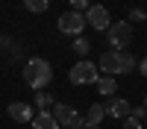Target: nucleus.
Returning a JSON list of instances; mask_svg holds the SVG:
<instances>
[{
    "label": "nucleus",
    "instance_id": "obj_1",
    "mask_svg": "<svg viewBox=\"0 0 147 129\" xmlns=\"http://www.w3.org/2000/svg\"><path fill=\"white\" fill-rule=\"evenodd\" d=\"M24 79H27V85L35 88V91H44L47 85L53 82V68L47 59H30L27 65H24Z\"/></svg>",
    "mask_w": 147,
    "mask_h": 129
},
{
    "label": "nucleus",
    "instance_id": "obj_2",
    "mask_svg": "<svg viewBox=\"0 0 147 129\" xmlns=\"http://www.w3.org/2000/svg\"><path fill=\"white\" fill-rule=\"evenodd\" d=\"M132 68H136V59H132L129 53H124V50H109V53L100 56V70L109 74V76L127 74V70H132Z\"/></svg>",
    "mask_w": 147,
    "mask_h": 129
},
{
    "label": "nucleus",
    "instance_id": "obj_3",
    "mask_svg": "<svg viewBox=\"0 0 147 129\" xmlns=\"http://www.w3.org/2000/svg\"><path fill=\"white\" fill-rule=\"evenodd\" d=\"M68 79L74 82V85H97V65L94 62H77L71 68V74H68Z\"/></svg>",
    "mask_w": 147,
    "mask_h": 129
},
{
    "label": "nucleus",
    "instance_id": "obj_4",
    "mask_svg": "<svg viewBox=\"0 0 147 129\" xmlns=\"http://www.w3.org/2000/svg\"><path fill=\"white\" fill-rule=\"evenodd\" d=\"M106 38H109V44H112L115 50H124V47L132 41V27H129L127 21H118V23H112V27H109Z\"/></svg>",
    "mask_w": 147,
    "mask_h": 129
},
{
    "label": "nucleus",
    "instance_id": "obj_5",
    "mask_svg": "<svg viewBox=\"0 0 147 129\" xmlns=\"http://www.w3.org/2000/svg\"><path fill=\"white\" fill-rule=\"evenodd\" d=\"M53 117L59 120V126H71V129H80V126H85V120L80 117V112L74 109V106H68V103H56Z\"/></svg>",
    "mask_w": 147,
    "mask_h": 129
},
{
    "label": "nucleus",
    "instance_id": "obj_6",
    "mask_svg": "<svg viewBox=\"0 0 147 129\" xmlns=\"http://www.w3.org/2000/svg\"><path fill=\"white\" fill-rule=\"evenodd\" d=\"M85 29V15H80V12H65V15H59V32L65 35H80Z\"/></svg>",
    "mask_w": 147,
    "mask_h": 129
},
{
    "label": "nucleus",
    "instance_id": "obj_7",
    "mask_svg": "<svg viewBox=\"0 0 147 129\" xmlns=\"http://www.w3.org/2000/svg\"><path fill=\"white\" fill-rule=\"evenodd\" d=\"M85 23H91V27H94L97 32L109 29V27H112V18H109V9H103V6H88V12H85Z\"/></svg>",
    "mask_w": 147,
    "mask_h": 129
},
{
    "label": "nucleus",
    "instance_id": "obj_8",
    "mask_svg": "<svg viewBox=\"0 0 147 129\" xmlns=\"http://www.w3.org/2000/svg\"><path fill=\"white\" fill-rule=\"evenodd\" d=\"M106 114H109V117H118V120H127V117L132 114V106H129L124 97H112L109 106H106Z\"/></svg>",
    "mask_w": 147,
    "mask_h": 129
},
{
    "label": "nucleus",
    "instance_id": "obj_9",
    "mask_svg": "<svg viewBox=\"0 0 147 129\" xmlns=\"http://www.w3.org/2000/svg\"><path fill=\"white\" fill-rule=\"evenodd\" d=\"M9 117L15 123H32V106L30 103H9Z\"/></svg>",
    "mask_w": 147,
    "mask_h": 129
},
{
    "label": "nucleus",
    "instance_id": "obj_10",
    "mask_svg": "<svg viewBox=\"0 0 147 129\" xmlns=\"http://www.w3.org/2000/svg\"><path fill=\"white\" fill-rule=\"evenodd\" d=\"M32 129H59V120L50 112H41V114L32 117Z\"/></svg>",
    "mask_w": 147,
    "mask_h": 129
},
{
    "label": "nucleus",
    "instance_id": "obj_11",
    "mask_svg": "<svg viewBox=\"0 0 147 129\" xmlns=\"http://www.w3.org/2000/svg\"><path fill=\"white\" fill-rule=\"evenodd\" d=\"M106 117V109L100 103H94L91 109H88V114H85V126H100V120Z\"/></svg>",
    "mask_w": 147,
    "mask_h": 129
},
{
    "label": "nucleus",
    "instance_id": "obj_12",
    "mask_svg": "<svg viewBox=\"0 0 147 129\" xmlns=\"http://www.w3.org/2000/svg\"><path fill=\"white\" fill-rule=\"evenodd\" d=\"M97 88H100V94H106V97H112L115 88H118V82L112 76H103V79H97Z\"/></svg>",
    "mask_w": 147,
    "mask_h": 129
},
{
    "label": "nucleus",
    "instance_id": "obj_13",
    "mask_svg": "<svg viewBox=\"0 0 147 129\" xmlns=\"http://www.w3.org/2000/svg\"><path fill=\"white\" fill-rule=\"evenodd\" d=\"M35 106H38L41 112H47V109L53 106V94H47V91H38V94H35Z\"/></svg>",
    "mask_w": 147,
    "mask_h": 129
},
{
    "label": "nucleus",
    "instance_id": "obj_14",
    "mask_svg": "<svg viewBox=\"0 0 147 129\" xmlns=\"http://www.w3.org/2000/svg\"><path fill=\"white\" fill-rule=\"evenodd\" d=\"M24 6H27L32 15H41V12H47V0H24Z\"/></svg>",
    "mask_w": 147,
    "mask_h": 129
},
{
    "label": "nucleus",
    "instance_id": "obj_15",
    "mask_svg": "<svg viewBox=\"0 0 147 129\" xmlns=\"http://www.w3.org/2000/svg\"><path fill=\"white\" fill-rule=\"evenodd\" d=\"M74 50H77V53H88V50H91V44L85 41V38H80V35H77V38H74Z\"/></svg>",
    "mask_w": 147,
    "mask_h": 129
},
{
    "label": "nucleus",
    "instance_id": "obj_16",
    "mask_svg": "<svg viewBox=\"0 0 147 129\" xmlns=\"http://www.w3.org/2000/svg\"><path fill=\"white\" fill-rule=\"evenodd\" d=\"M124 129H141V120H138V117H127V120H124Z\"/></svg>",
    "mask_w": 147,
    "mask_h": 129
},
{
    "label": "nucleus",
    "instance_id": "obj_17",
    "mask_svg": "<svg viewBox=\"0 0 147 129\" xmlns=\"http://www.w3.org/2000/svg\"><path fill=\"white\" fill-rule=\"evenodd\" d=\"M68 3L74 6V12H77V9H88V0H68Z\"/></svg>",
    "mask_w": 147,
    "mask_h": 129
},
{
    "label": "nucleus",
    "instance_id": "obj_18",
    "mask_svg": "<svg viewBox=\"0 0 147 129\" xmlns=\"http://www.w3.org/2000/svg\"><path fill=\"white\" fill-rule=\"evenodd\" d=\"M144 114H147V109H144V106H141V109H132V114H129V117H138V120H141Z\"/></svg>",
    "mask_w": 147,
    "mask_h": 129
},
{
    "label": "nucleus",
    "instance_id": "obj_19",
    "mask_svg": "<svg viewBox=\"0 0 147 129\" xmlns=\"http://www.w3.org/2000/svg\"><path fill=\"white\" fill-rule=\"evenodd\" d=\"M138 70H141V74L147 76V56H144V59H141V62H138Z\"/></svg>",
    "mask_w": 147,
    "mask_h": 129
},
{
    "label": "nucleus",
    "instance_id": "obj_20",
    "mask_svg": "<svg viewBox=\"0 0 147 129\" xmlns=\"http://www.w3.org/2000/svg\"><path fill=\"white\" fill-rule=\"evenodd\" d=\"M85 129H97V126H85Z\"/></svg>",
    "mask_w": 147,
    "mask_h": 129
},
{
    "label": "nucleus",
    "instance_id": "obj_21",
    "mask_svg": "<svg viewBox=\"0 0 147 129\" xmlns=\"http://www.w3.org/2000/svg\"><path fill=\"white\" fill-rule=\"evenodd\" d=\"M144 109H147V100H144Z\"/></svg>",
    "mask_w": 147,
    "mask_h": 129
}]
</instances>
